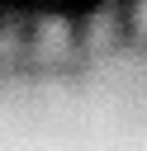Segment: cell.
Segmentation results:
<instances>
[{
    "mask_svg": "<svg viewBox=\"0 0 147 151\" xmlns=\"http://www.w3.org/2000/svg\"><path fill=\"white\" fill-rule=\"evenodd\" d=\"M128 28H133V38L147 42V0H133V9H128Z\"/></svg>",
    "mask_w": 147,
    "mask_h": 151,
    "instance_id": "6da1fadb",
    "label": "cell"
}]
</instances>
